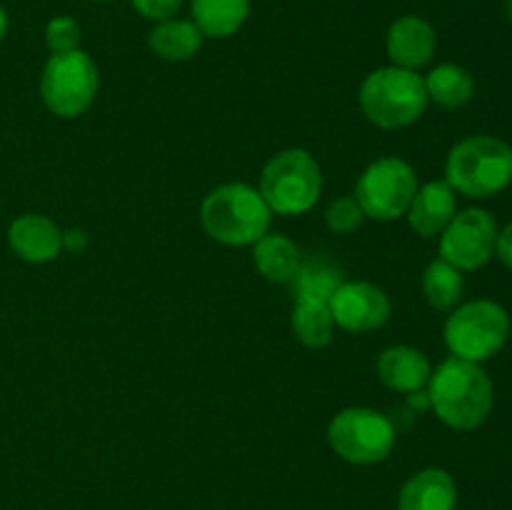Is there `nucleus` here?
I'll use <instances>...</instances> for the list:
<instances>
[{
  "instance_id": "obj_1",
  "label": "nucleus",
  "mask_w": 512,
  "mask_h": 510,
  "mask_svg": "<svg viewBox=\"0 0 512 510\" xmlns=\"http://www.w3.org/2000/svg\"><path fill=\"white\" fill-rule=\"evenodd\" d=\"M428 405L453 430H475L490 418L495 388L480 363L450 355L430 373Z\"/></svg>"
},
{
  "instance_id": "obj_2",
  "label": "nucleus",
  "mask_w": 512,
  "mask_h": 510,
  "mask_svg": "<svg viewBox=\"0 0 512 510\" xmlns=\"http://www.w3.org/2000/svg\"><path fill=\"white\" fill-rule=\"evenodd\" d=\"M205 233L223 245H253L273 223V210L258 188L248 183H225L210 190L200 205Z\"/></svg>"
},
{
  "instance_id": "obj_3",
  "label": "nucleus",
  "mask_w": 512,
  "mask_h": 510,
  "mask_svg": "<svg viewBox=\"0 0 512 510\" xmlns=\"http://www.w3.org/2000/svg\"><path fill=\"white\" fill-rule=\"evenodd\" d=\"M445 180L465 198H493L512 183V145L498 135H470L453 145Z\"/></svg>"
},
{
  "instance_id": "obj_4",
  "label": "nucleus",
  "mask_w": 512,
  "mask_h": 510,
  "mask_svg": "<svg viewBox=\"0 0 512 510\" xmlns=\"http://www.w3.org/2000/svg\"><path fill=\"white\" fill-rule=\"evenodd\" d=\"M428 103L425 80L415 70L385 65L373 70L360 85V108L365 118L385 130L413 125L425 113Z\"/></svg>"
},
{
  "instance_id": "obj_5",
  "label": "nucleus",
  "mask_w": 512,
  "mask_h": 510,
  "mask_svg": "<svg viewBox=\"0 0 512 510\" xmlns=\"http://www.w3.org/2000/svg\"><path fill=\"white\" fill-rule=\"evenodd\" d=\"M510 328V313L503 305L488 298H475L450 313L443 335L453 358L483 365L505 348Z\"/></svg>"
},
{
  "instance_id": "obj_6",
  "label": "nucleus",
  "mask_w": 512,
  "mask_h": 510,
  "mask_svg": "<svg viewBox=\"0 0 512 510\" xmlns=\"http://www.w3.org/2000/svg\"><path fill=\"white\" fill-rule=\"evenodd\" d=\"M258 190L273 213L303 215L315 208L323 193V173L308 150H280L265 163Z\"/></svg>"
},
{
  "instance_id": "obj_7",
  "label": "nucleus",
  "mask_w": 512,
  "mask_h": 510,
  "mask_svg": "<svg viewBox=\"0 0 512 510\" xmlns=\"http://www.w3.org/2000/svg\"><path fill=\"white\" fill-rule=\"evenodd\" d=\"M98 85V65L85 50L50 53L40 75V98L58 118H78L93 105Z\"/></svg>"
},
{
  "instance_id": "obj_8",
  "label": "nucleus",
  "mask_w": 512,
  "mask_h": 510,
  "mask_svg": "<svg viewBox=\"0 0 512 510\" xmlns=\"http://www.w3.org/2000/svg\"><path fill=\"white\" fill-rule=\"evenodd\" d=\"M328 443L345 463L373 465L393 450L395 425L380 410L345 408L330 420Z\"/></svg>"
},
{
  "instance_id": "obj_9",
  "label": "nucleus",
  "mask_w": 512,
  "mask_h": 510,
  "mask_svg": "<svg viewBox=\"0 0 512 510\" xmlns=\"http://www.w3.org/2000/svg\"><path fill=\"white\" fill-rule=\"evenodd\" d=\"M418 190V173L403 158H380L363 170L355 185V200L363 208L365 218L373 220H398L408 210Z\"/></svg>"
},
{
  "instance_id": "obj_10",
  "label": "nucleus",
  "mask_w": 512,
  "mask_h": 510,
  "mask_svg": "<svg viewBox=\"0 0 512 510\" xmlns=\"http://www.w3.org/2000/svg\"><path fill=\"white\" fill-rule=\"evenodd\" d=\"M498 220L485 208H465L455 213L440 233V258L458 270H478L495 258Z\"/></svg>"
},
{
  "instance_id": "obj_11",
  "label": "nucleus",
  "mask_w": 512,
  "mask_h": 510,
  "mask_svg": "<svg viewBox=\"0 0 512 510\" xmlns=\"http://www.w3.org/2000/svg\"><path fill=\"white\" fill-rule=\"evenodd\" d=\"M328 308L333 323L348 333H370L390 320V298L383 288L365 280H343Z\"/></svg>"
},
{
  "instance_id": "obj_12",
  "label": "nucleus",
  "mask_w": 512,
  "mask_h": 510,
  "mask_svg": "<svg viewBox=\"0 0 512 510\" xmlns=\"http://www.w3.org/2000/svg\"><path fill=\"white\" fill-rule=\"evenodd\" d=\"M435 48H438L435 28L420 15H403L390 25L385 35V50H388L390 65L395 68L418 73L433 60Z\"/></svg>"
},
{
  "instance_id": "obj_13",
  "label": "nucleus",
  "mask_w": 512,
  "mask_h": 510,
  "mask_svg": "<svg viewBox=\"0 0 512 510\" xmlns=\"http://www.w3.org/2000/svg\"><path fill=\"white\" fill-rule=\"evenodd\" d=\"M455 213H458V193L450 188L448 180H430V183L418 185L405 210V218L415 233L433 238L448 228Z\"/></svg>"
},
{
  "instance_id": "obj_14",
  "label": "nucleus",
  "mask_w": 512,
  "mask_h": 510,
  "mask_svg": "<svg viewBox=\"0 0 512 510\" xmlns=\"http://www.w3.org/2000/svg\"><path fill=\"white\" fill-rule=\"evenodd\" d=\"M8 243L25 263H48L63 250V230L45 215L25 213L10 223Z\"/></svg>"
},
{
  "instance_id": "obj_15",
  "label": "nucleus",
  "mask_w": 512,
  "mask_h": 510,
  "mask_svg": "<svg viewBox=\"0 0 512 510\" xmlns=\"http://www.w3.org/2000/svg\"><path fill=\"white\" fill-rule=\"evenodd\" d=\"M458 485L445 468H423L405 480L398 510H455Z\"/></svg>"
},
{
  "instance_id": "obj_16",
  "label": "nucleus",
  "mask_w": 512,
  "mask_h": 510,
  "mask_svg": "<svg viewBox=\"0 0 512 510\" xmlns=\"http://www.w3.org/2000/svg\"><path fill=\"white\" fill-rule=\"evenodd\" d=\"M433 365L413 345H390L378 358V378L398 393H420L428 385Z\"/></svg>"
},
{
  "instance_id": "obj_17",
  "label": "nucleus",
  "mask_w": 512,
  "mask_h": 510,
  "mask_svg": "<svg viewBox=\"0 0 512 510\" xmlns=\"http://www.w3.org/2000/svg\"><path fill=\"white\" fill-rule=\"evenodd\" d=\"M343 268L328 255H308L300 268L290 278V293L293 300H315L328 303L335 290L343 285Z\"/></svg>"
},
{
  "instance_id": "obj_18",
  "label": "nucleus",
  "mask_w": 512,
  "mask_h": 510,
  "mask_svg": "<svg viewBox=\"0 0 512 510\" xmlns=\"http://www.w3.org/2000/svg\"><path fill=\"white\" fill-rule=\"evenodd\" d=\"M253 263L265 280L288 285L303 263V253L288 235L268 230L258 243H253Z\"/></svg>"
},
{
  "instance_id": "obj_19",
  "label": "nucleus",
  "mask_w": 512,
  "mask_h": 510,
  "mask_svg": "<svg viewBox=\"0 0 512 510\" xmlns=\"http://www.w3.org/2000/svg\"><path fill=\"white\" fill-rule=\"evenodd\" d=\"M203 40L205 35L200 33L193 20L170 18L163 20V23H155V28L148 35V48L160 60L183 63V60H190L203 48Z\"/></svg>"
},
{
  "instance_id": "obj_20",
  "label": "nucleus",
  "mask_w": 512,
  "mask_h": 510,
  "mask_svg": "<svg viewBox=\"0 0 512 510\" xmlns=\"http://www.w3.org/2000/svg\"><path fill=\"white\" fill-rule=\"evenodd\" d=\"M193 23L208 38H230L245 25L250 0H190Z\"/></svg>"
},
{
  "instance_id": "obj_21",
  "label": "nucleus",
  "mask_w": 512,
  "mask_h": 510,
  "mask_svg": "<svg viewBox=\"0 0 512 510\" xmlns=\"http://www.w3.org/2000/svg\"><path fill=\"white\" fill-rule=\"evenodd\" d=\"M423 80L430 103L440 105V108L445 110L463 108V105H468L475 95L473 73L458 63L435 65Z\"/></svg>"
},
{
  "instance_id": "obj_22",
  "label": "nucleus",
  "mask_w": 512,
  "mask_h": 510,
  "mask_svg": "<svg viewBox=\"0 0 512 510\" xmlns=\"http://www.w3.org/2000/svg\"><path fill=\"white\" fill-rule=\"evenodd\" d=\"M290 328H293V335L305 348H325L333 340L335 328L328 303L295 300L293 315H290Z\"/></svg>"
},
{
  "instance_id": "obj_23",
  "label": "nucleus",
  "mask_w": 512,
  "mask_h": 510,
  "mask_svg": "<svg viewBox=\"0 0 512 510\" xmlns=\"http://www.w3.org/2000/svg\"><path fill=\"white\" fill-rule=\"evenodd\" d=\"M465 290L463 270L445 263L443 258L433 260L423 273V295L430 308L450 310L460 303Z\"/></svg>"
},
{
  "instance_id": "obj_24",
  "label": "nucleus",
  "mask_w": 512,
  "mask_h": 510,
  "mask_svg": "<svg viewBox=\"0 0 512 510\" xmlns=\"http://www.w3.org/2000/svg\"><path fill=\"white\" fill-rule=\"evenodd\" d=\"M363 220L365 213L358 205V200H355V195H343V198L333 200V203L328 205V210H325V223H328V228L338 235L355 233V230L363 225Z\"/></svg>"
},
{
  "instance_id": "obj_25",
  "label": "nucleus",
  "mask_w": 512,
  "mask_h": 510,
  "mask_svg": "<svg viewBox=\"0 0 512 510\" xmlns=\"http://www.w3.org/2000/svg\"><path fill=\"white\" fill-rule=\"evenodd\" d=\"M45 43L50 53H68L80 43V23L70 15H55L45 25Z\"/></svg>"
},
{
  "instance_id": "obj_26",
  "label": "nucleus",
  "mask_w": 512,
  "mask_h": 510,
  "mask_svg": "<svg viewBox=\"0 0 512 510\" xmlns=\"http://www.w3.org/2000/svg\"><path fill=\"white\" fill-rule=\"evenodd\" d=\"M133 8L138 10L143 18L153 20V23H163L178 15V10L183 8V0H130Z\"/></svg>"
},
{
  "instance_id": "obj_27",
  "label": "nucleus",
  "mask_w": 512,
  "mask_h": 510,
  "mask_svg": "<svg viewBox=\"0 0 512 510\" xmlns=\"http://www.w3.org/2000/svg\"><path fill=\"white\" fill-rule=\"evenodd\" d=\"M495 258L512 270V223L505 225L498 233V243H495Z\"/></svg>"
},
{
  "instance_id": "obj_28",
  "label": "nucleus",
  "mask_w": 512,
  "mask_h": 510,
  "mask_svg": "<svg viewBox=\"0 0 512 510\" xmlns=\"http://www.w3.org/2000/svg\"><path fill=\"white\" fill-rule=\"evenodd\" d=\"M85 243H88V238H85L83 230H68V233H63V248L83 250Z\"/></svg>"
},
{
  "instance_id": "obj_29",
  "label": "nucleus",
  "mask_w": 512,
  "mask_h": 510,
  "mask_svg": "<svg viewBox=\"0 0 512 510\" xmlns=\"http://www.w3.org/2000/svg\"><path fill=\"white\" fill-rule=\"evenodd\" d=\"M5 33H8V13H5V8L0 5V40L5 38Z\"/></svg>"
},
{
  "instance_id": "obj_30",
  "label": "nucleus",
  "mask_w": 512,
  "mask_h": 510,
  "mask_svg": "<svg viewBox=\"0 0 512 510\" xmlns=\"http://www.w3.org/2000/svg\"><path fill=\"white\" fill-rule=\"evenodd\" d=\"M505 15H508L512 23V0H505Z\"/></svg>"
}]
</instances>
